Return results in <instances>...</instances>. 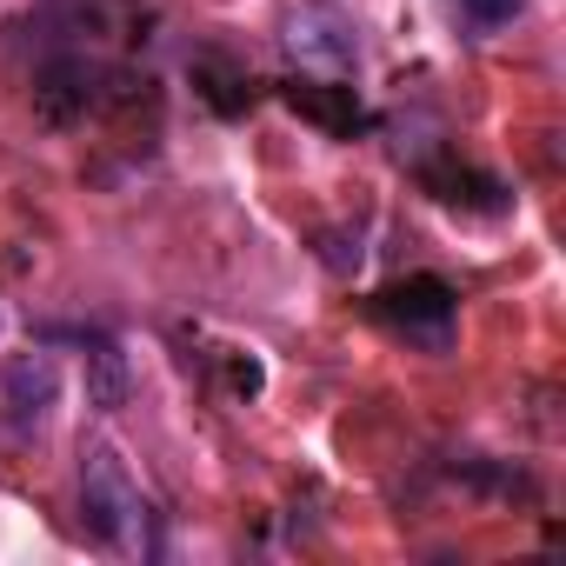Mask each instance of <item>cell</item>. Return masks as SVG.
I'll return each instance as SVG.
<instances>
[{
  "mask_svg": "<svg viewBox=\"0 0 566 566\" xmlns=\"http://www.w3.org/2000/svg\"><path fill=\"white\" fill-rule=\"evenodd\" d=\"M81 526H87L94 546H107L120 559L140 553V539H147V500H140L127 460L107 440H94L81 453Z\"/></svg>",
  "mask_w": 566,
  "mask_h": 566,
  "instance_id": "cell-1",
  "label": "cell"
},
{
  "mask_svg": "<svg viewBox=\"0 0 566 566\" xmlns=\"http://www.w3.org/2000/svg\"><path fill=\"white\" fill-rule=\"evenodd\" d=\"M374 314H380L394 334L420 340L427 354H447V340H453V287H447V280H433V273L387 287V294L374 301Z\"/></svg>",
  "mask_w": 566,
  "mask_h": 566,
  "instance_id": "cell-2",
  "label": "cell"
},
{
  "mask_svg": "<svg viewBox=\"0 0 566 566\" xmlns=\"http://www.w3.org/2000/svg\"><path fill=\"white\" fill-rule=\"evenodd\" d=\"M101 61H87V54H54L41 74H34V107H41V120H54V127H67V120H81L94 101H101Z\"/></svg>",
  "mask_w": 566,
  "mask_h": 566,
  "instance_id": "cell-3",
  "label": "cell"
},
{
  "mask_svg": "<svg viewBox=\"0 0 566 566\" xmlns=\"http://www.w3.org/2000/svg\"><path fill=\"white\" fill-rule=\"evenodd\" d=\"M287 48H294V61H307V67H354V54H360L347 14H334V8H301V14L287 21Z\"/></svg>",
  "mask_w": 566,
  "mask_h": 566,
  "instance_id": "cell-4",
  "label": "cell"
},
{
  "mask_svg": "<svg viewBox=\"0 0 566 566\" xmlns=\"http://www.w3.org/2000/svg\"><path fill=\"white\" fill-rule=\"evenodd\" d=\"M61 394V367L48 354H14L8 374H0V400L14 407V420H41Z\"/></svg>",
  "mask_w": 566,
  "mask_h": 566,
  "instance_id": "cell-5",
  "label": "cell"
},
{
  "mask_svg": "<svg viewBox=\"0 0 566 566\" xmlns=\"http://www.w3.org/2000/svg\"><path fill=\"white\" fill-rule=\"evenodd\" d=\"M287 107H294L301 120L327 127V134H354V127H360V101H354V87H327V81H294V87H287Z\"/></svg>",
  "mask_w": 566,
  "mask_h": 566,
  "instance_id": "cell-6",
  "label": "cell"
},
{
  "mask_svg": "<svg viewBox=\"0 0 566 566\" xmlns=\"http://www.w3.org/2000/svg\"><path fill=\"white\" fill-rule=\"evenodd\" d=\"M127 394H134V374H127V354H120V340H87V407L94 413H120L127 407Z\"/></svg>",
  "mask_w": 566,
  "mask_h": 566,
  "instance_id": "cell-7",
  "label": "cell"
},
{
  "mask_svg": "<svg viewBox=\"0 0 566 566\" xmlns=\"http://www.w3.org/2000/svg\"><path fill=\"white\" fill-rule=\"evenodd\" d=\"M526 8V0H467V14L480 21V28H500V21H513Z\"/></svg>",
  "mask_w": 566,
  "mask_h": 566,
  "instance_id": "cell-8",
  "label": "cell"
}]
</instances>
